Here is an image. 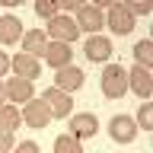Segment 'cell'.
Wrapping results in <instances>:
<instances>
[{
    "mask_svg": "<svg viewBox=\"0 0 153 153\" xmlns=\"http://www.w3.org/2000/svg\"><path fill=\"white\" fill-rule=\"evenodd\" d=\"M22 48H26L32 57H45V51H48V35H45V29H29L26 35H22Z\"/></svg>",
    "mask_w": 153,
    "mask_h": 153,
    "instance_id": "obj_14",
    "label": "cell"
},
{
    "mask_svg": "<svg viewBox=\"0 0 153 153\" xmlns=\"http://www.w3.org/2000/svg\"><path fill=\"white\" fill-rule=\"evenodd\" d=\"M19 153H38V143H32V140H22V143H19Z\"/></svg>",
    "mask_w": 153,
    "mask_h": 153,
    "instance_id": "obj_25",
    "label": "cell"
},
{
    "mask_svg": "<svg viewBox=\"0 0 153 153\" xmlns=\"http://www.w3.org/2000/svg\"><path fill=\"white\" fill-rule=\"evenodd\" d=\"M134 57H137L140 67L150 70L153 67V42H137V45H134Z\"/></svg>",
    "mask_w": 153,
    "mask_h": 153,
    "instance_id": "obj_18",
    "label": "cell"
},
{
    "mask_svg": "<svg viewBox=\"0 0 153 153\" xmlns=\"http://www.w3.org/2000/svg\"><path fill=\"white\" fill-rule=\"evenodd\" d=\"M54 150L57 153H80V137H74V134H61L54 140Z\"/></svg>",
    "mask_w": 153,
    "mask_h": 153,
    "instance_id": "obj_19",
    "label": "cell"
},
{
    "mask_svg": "<svg viewBox=\"0 0 153 153\" xmlns=\"http://www.w3.org/2000/svg\"><path fill=\"white\" fill-rule=\"evenodd\" d=\"M124 7L131 10L134 16H147V13L153 10V0H124Z\"/></svg>",
    "mask_w": 153,
    "mask_h": 153,
    "instance_id": "obj_22",
    "label": "cell"
},
{
    "mask_svg": "<svg viewBox=\"0 0 153 153\" xmlns=\"http://www.w3.org/2000/svg\"><path fill=\"white\" fill-rule=\"evenodd\" d=\"M137 131H153V102H143L137 112Z\"/></svg>",
    "mask_w": 153,
    "mask_h": 153,
    "instance_id": "obj_20",
    "label": "cell"
},
{
    "mask_svg": "<svg viewBox=\"0 0 153 153\" xmlns=\"http://www.w3.org/2000/svg\"><path fill=\"white\" fill-rule=\"evenodd\" d=\"M83 51H86V57H89L93 64H102V61L112 57V42H108L105 35H93V38L83 45Z\"/></svg>",
    "mask_w": 153,
    "mask_h": 153,
    "instance_id": "obj_11",
    "label": "cell"
},
{
    "mask_svg": "<svg viewBox=\"0 0 153 153\" xmlns=\"http://www.w3.org/2000/svg\"><path fill=\"white\" fill-rule=\"evenodd\" d=\"M42 102L48 105L51 118H67V115H70V108H74L70 96H67L64 89H57V86H51V89H45V93H42Z\"/></svg>",
    "mask_w": 153,
    "mask_h": 153,
    "instance_id": "obj_2",
    "label": "cell"
},
{
    "mask_svg": "<svg viewBox=\"0 0 153 153\" xmlns=\"http://www.w3.org/2000/svg\"><path fill=\"white\" fill-rule=\"evenodd\" d=\"M76 22H80V29H86V32H99V29H102V10L93 7V3H83V7L76 10Z\"/></svg>",
    "mask_w": 153,
    "mask_h": 153,
    "instance_id": "obj_13",
    "label": "cell"
},
{
    "mask_svg": "<svg viewBox=\"0 0 153 153\" xmlns=\"http://www.w3.org/2000/svg\"><path fill=\"white\" fill-rule=\"evenodd\" d=\"M10 147H13V131H3L0 128V153H7Z\"/></svg>",
    "mask_w": 153,
    "mask_h": 153,
    "instance_id": "obj_23",
    "label": "cell"
},
{
    "mask_svg": "<svg viewBox=\"0 0 153 153\" xmlns=\"http://www.w3.org/2000/svg\"><path fill=\"white\" fill-rule=\"evenodd\" d=\"M112 3H118V0H96L93 7H99V10H102V7H112Z\"/></svg>",
    "mask_w": 153,
    "mask_h": 153,
    "instance_id": "obj_27",
    "label": "cell"
},
{
    "mask_svg": "<svg viewBox=\"0 0 153 153\" xmlns=\"http://www.w3.org/2000/svg\"><path fill=\"white\" fill-rule=\"evenodd\" d=\"M22 118H26V124L29 128H48L51 124V112H48V105L42 102V96H32L26 102V112H22Z\"/></svg>",
    "mask_w": 153,
    "mask_h": 153,
    "instance_id": "obj_7",
    "label": "cell"
},
{
    "mask_svg": "<svg viewBox=\"0 0 153 153\" xmlns=\"http://www.w3.org/2000/svg\"><path fill=\"white\" fill-rule=\"evenodd\" d=\"M96 131H99V121H96L93 112H80L76 118H70V134H74V137H80V140L93 137Z\"/></svg>",
    "mask_w": 153,
    "mask_h": 153,
    "instance_id": "obj_12",
    "label": "cell"
},
{
    "mask_svg": "<svg viewBox=\"0 0 153 153\" xmlns=\"http://www.w3.org/2000/svg\"><path fill=\"white\" fill-rule=\"evenodd\" d=\"M48 32H51V42H76V35H80V26H76L74 19L67 16H51L48 19Z\"/></svg>",
    "mask_w": 153,
    "mask_h": 153,
    "instance_id": "obj_3",
    "label": "cell"
},
{
    "mask_svg": "<svg viewBox=\"0 0 153 153\" xmlns=\"http://www.w3.org/2000/svg\"><path fill=\"white\" fill-rule=\"evenodd\" d=\"M22 38V22L16 16H0V45H16Z\"/></svg>",
    "mask_w": 153,
    "mask_h": 153,
    "instance_id": "obj_15",
    "label": "cell"
},
{
    "mask_svg": "<svg viewBox=\"0 0 153 153\" xmlns=\"http://www.w3.org/2000/svg\"><path fill=\"white\" fill-rule=\"evenodd\" d=\"M128 89H131L134 96H140V99H150L153 96V76H150V70L147 67H131L128 70Z\"/></svg>",
    "mask_w": 153,
    "mask_h": 153,
    "instance_id": "obj_4",
    "label": "cell"
},
{
    "mask_svg": "<svg viewBox=\"0 0 153 153\" xmlns=\"http://www.w3.org/2000/svg\"><path fill=\"white\" fill-rule=\"evenodd\" d=\"M57 10H61V3H57V0H35V13H38L42 19L57 16Z\"/></svg>",
    "mask_w": 153,
    "mask_h": 153,
    "instance_id": "obj_21",
    "label": "cell"
},
{
    "mask_svg": "<svg viewBox=\"0 0 153 153\" xmlns=\"http://www.w3.org/2000/svg\"><path fill=\"white\" fill-rule=\"evenodd\" d=\"M10 67L16 70V76H26V80H35L42 74V64H38V57H32L29 51H19L16 57H10Z\"/></svg>",
    "mask_w": 153,
    "mask_h": 153,
    "instance_id": "obj_9",
    "label": "cell"
},
{
    "mask_svg": "<svg viewBox=\"0 0 153 153\" xmlns=\"http://www.w3.org/2000/svg\"><path fill=\"white\" fill-rule=\"evenodd\" d=\"M70 57H74V51H70V45H67V42H51V45H48V51H45V61L51 67H64V64H70Z\"/></svg>",
    "mask_w": 153,
    "mask_h": 153,
    "instance_id": "obj_16",
    "label": "cell"
},
{
    "mask_svg": "<svg viewBox=\"0 0 153 153\" xmlns=\"http://www.w3.org/2000/svg\"><path fill=\"white\" fill-rule=\"evenodd\" d=\"M128 93V70L121 64H108L102 70V96L108 99H121Z\"/></svg>",
    "mask_w": 153,
    "mask_h": 153,
    "instance_id": "obj_1",
    "label": "cell"
},
{
    "mask_svg": "<svg viewBox=\"0 0 153 153\" xmlns=\"http://www.w3.org/2000/svg\"><path fill=\"white\" fill-rule=\"evenodd\" d=\"M57 3H61V10H80L86 0H57Z\"/></svg>",
    "mask_w": 153,
    "mask_h": 153,
    "instance_id": "obj_24",
    "label": "cell"
},
{
    "mask_svg": "<svg viewBox=\"0 0 153 153\" xmlns=\"http://www.w3.org/2000/svg\"><path fill=\"white\" fill-rule=\"evenodd\" d=\"M83 70L74 64H64V67H57V76H54V86L57 89H64V93H74V89H80L83 86Z\"/></svg>",
    "mask_w": 153,
    "mask_h": 153,
    "instance_id": "obj_8",
    "label": "cell"
},
{
    "mask_svg": "<svg viewBox=\"0 0 153 153\" xmlns=\"http://www.w3.org/2000/svg\"><path fill=\"white\" fill-rule=\"evenodd\" d=\"M19 121H22V112L16 105H0V128L3 131H16Z\"/></svg>",
    "mask_w": 153,
    "mask_h": 153,
    "instance_id": "obj_17",
    "label": "cell"
},
{
    "mask_svg": "<svg viewBox=\"0 0 153 153\" xmlns=\"http://www.w3.org/2000/svg\"><path fill=\"white\" fill-rule=\"evenodd\" d=\"M3 99H7V89H3V83H0V105H3Z\"/></svg>",
    "mask_w": 153,
    "mask_h": 153,
    "instance_id": "obj_29",
    "label": "cell"
},
{
    "mask_svg": "<svg viewBox=\"0 0 153 153\" xmlns=\"http://www.w3.org/2000/svg\"><path fill=\"white\" fill-rule=\"evenodd\" d=\"M10 70V57H7V51H0V76Z\"/></svg>",
    "mask_w": 153,
    "mask_h": 153,
    "instance_id": "obj_26",
    "label": "cell"
},
{
    "mask_svg": "<svg viewBox=\"0 0 153 153\" xmlns=\"http://www.w3.org/2000/svg\"><path fill=\"white\" fill-rule=\"evenodd\" d=\"M3 89H7V99L10 102H29L32 99V80H26V76H10L7 83H3Z\"/></svg>",
    "mask_w": 153,
    "mask_h": 153,
    "instance_id": "obj_10",
    "label": "cell"
},
{
    "mask_svg": "<svg viewBox=\"0 0 153 153\" xmlns=\"http://www.w3.org/2000/svg\"><path fill=\"white\" fill-rule=\"evenodd\" d=\"M108 134L118 143H131L137 137V121H134L131 115H115L112 121H108Z\"/></svg>",
    "mask_w": 153,
    "mask_h": 153,
    "instance_id": "obj_5",
    "label": "cell"
},
{
    "mask_svg": "<svg viewBox=\"0 0 153 153\" xmlns=\"http://www.w3.org/2000/svg\"><path fill=\"white\" fill-rule=\"evenodd\" d=\"M3 7H19V3H26V0H0Z\"/></svg>",
    "mask_w": 153,
    "mask_h": 153,
    "instance_id": "obj_28",
    "label": "cell"
},
{
    "mask_svg": "<svg viewBox=\"0 0 153 153\" xmlns=\"http://www.w3.org/2000/svg\"><path fill=\"white\" fill-rule=\"evenodd\" d=\"M108 29H112L115 35H128L134 29V13L124 3H112L108 7Z\"/></svg>",
    "mask_w": 153,
    "mask_h": 153,
    "instance_id": "obj_6",
    "label": "cell"
}]
</instances>
